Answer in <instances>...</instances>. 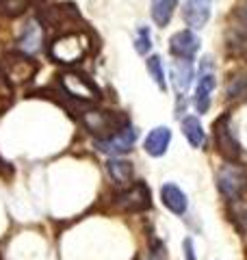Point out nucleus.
Masks as SVG:
<instances>
[{
    "instance_id": "f03ea898",
    "label": "nucleus",
    "mask_w": 247,
    "mask_h": 260,
    "mask_svg": "<svg viewBox=\"0 0 247 260\" xmlns=\"http://www.w3.org/2000/svg\"><path fill=\"white\" fill-rule=\"evenodd\" d=\"M80 119L85 128L91 135H96L98 139H106V137L119 133L121 128L128 126V117L113 111H85Z\"/></svg>"
},
{
    "instance_id": "0eeeda50",
    "label": "nucleus",
    "mask_w": 247,
    "mask_h": 260,
    "mask_svg": "<svg viewBox=\"0 0 247 260\" xmlns=\"http://www.w3.org/2000/svg\"><path fill=\"white\" fill-rule=\"evenodd\" d=\"M115 206L126 213H143L152 206V195L145 182L130 184L126 191H121L115 195Z\"/></svg>"
},
{
    "instance_id": "ddd939ff",
    "label": "nucleus",
    "mask_w": 247,
    "mask_h": 260,
    "mask_svg": "<svg viewBox=\"0 0 247 260\" xmlns=\"http://www.w3.org/2000/svg\"><path fill=\"white\" fill-rule=\"evenodd\" d=\"M169 141H171V130L167 126L154 128V130H150V135H147V139H145V152L150 154V156H163L169 148Z\"/></svg>"
},
{
    "instance_id": "f3484780",
    "label": "nucleus",
    "mask_w": 247,
    "mask_h": 260,
    "mask_svg": "<svg viewBox=\"0 0 247 260\" xmlns=\"http://www.w3.org/2000/svg\"><path fill=\"white\" fill-rule=\"evenodd\" d=\"M106 172L113 178L117 184L126 186L133 182V162L123 160V158H117V156H111V160L106 162Z\"/></svg>"
},
{
    "instance_id": "aec40b11",
    "label": "nucleus",
    "mask_w": 247,
    "mask_h": 260,
    "mask_svg": "<svg viewBox=\"0 0 247 260\" xmlns=\"http://www.w3.org/2000/svg\"><path fill=\"white\" fill-rule=\"evenodd\" d=\"M28 0H0V15L3 18H20L26 13Z\"/></svg>"
},
{
    "instance_id": "9d476101",
    "label": "nucleus",
    "mask_w": 247,
    "mask_h": 260,
    "mask_svg": "<svg viewBox=\"0 0 247 260\" xmlns=\"http://www.w3.org/2000/svg\"><path fill=\"white\" fill-rule=\"evenodd\" d=\"M210 9H212V0H184L182 18L187 26H191L193 30L204 28L210 20Z\"/></svg>"
},
{
    "instance_id": "423d86ee",
    "label": "nucleus",
    "mask_w": 247,
    "mask_h": 260,
    "mask_svg": "<svg viewBox=\"0 0 247 260\" xmlns=\"http://www.w3.org/2000/svg\"><path fill=\"white\" fill-rule=\"evenodd\" d=\"M215 143H217V152L228 162H236L241 158V145H238L232 133V119H230L228 113L215 121Z\"/></svg>"
},
{
    "instance_id": "1a4fd4ad",
    "label": "nucleus",
    "mask_w": 247,
    "mask_h": 260,
    "mask_svg": "<svg viewBox=\"0 0 247 260\" xmlns=\"http://www.w3.org/2000/svg\"><path fill=\"white\" fill-rule=\"evenodd\" d=\"M169 50L171 54H176L178 59H193L200 50V37L193 32V28L178 30L176 35H171L169 39Z\"/></svg>"
},
{
    "instance_id": "a878e982",
    "label": "nucleus",
    "mask_w": 247,
    "mask_h": 260,
    "mask_svg": "<svg viewBox=\"0 0 247 260\" xmlns=\"http://www.w3.org/2000/svg\"><path fill=\"white\" fill-rule=\"evenodd\" d=\"M245 59H247V52H245Z\"/></svg>"
},
{
    "instance_id": "f257e3e1",
    "label": "nucleus",
    "mask_w": 247,
    "mask_h": 260,
    "mask_svg": "<svg viewBox=\"0 0 247 260\" xmlns=\"http://www.w3.org/2000/svg\"><path fill=\"white\" fill-rule=\"evenodd\" d=\"M89 48H91V42H89V37L85 32L70 30V32H63L61 37L54 39L50 44V48H48V54H50V59L54 63L76 65L89 54Z\"/></svg>"
},
{
    "instance_id": "20e7f679",
    "label": "nucleus",
    "mask_w": 247,
    "mask_h": 260,
    "mask_svg": "<svg viewBox=\"0 0 247 260\" xmlns=\"http://www.w3.org/2000/svg\"><path fill=\"white\" fill-rule=\"evenodd\" d=\"M61 89L68 98H74V100L80 102H98L102 98L100 87L80 72H65L61 76Z\"/></svg>"
},
{
    "instance_id": "7ed1b4c3",
    "label": "nucleus",
    "mask_w": 247,
    "mask_h": 260,
    "mask_svg": "<svg viewBox=\"0 0 247 260\" xmlns=\"http://www.w3.org/2000/svg\"><path fill=\"white\" fill-rule=\"evenodd\" d=\"M0 72L11 85H22L37 74V63L26 52H11L7 54L3 63H0Z\"/></svg>"
},
{
    "instance_id": "393cba45",
    "label": "nucleus",
    "mask_w": 247,
    "mask_h": 260,
    "mask_svg": "<svg viewBox=\"0 0 247 260\" xmlns=\"http://www.w3.org/2000/svg\"><path fill=\"white\" fill-rule=\"evenodd\" d=\"M184 256H187V260H195V251H193V239H184Z\"/></svg>"
},
{
    "instance_id": "412c9836",
    "label": "nucleus",
    "mask_w": 247,
    "mask_h": 260,
    "mask_svg": "<svg viewBox=\"0 0 247 260\" xmlns=\"http://www.w3.org/2000/svg\"><path fill=\"white\" fill-rule=\"evenodd\" d=\"M147 72H150V76L156 85H159V89H167V80H165V70H163V61L159 54H152L150 59H147Z\"/></svg>"
},
{
    "instance_id": "6e6552de",
    "label": "nucleus",
    "mask_w": 247,
    "mask_h": 260,
    "mask_svg": "<svg viewBox=\"0 0 247 260\" xmlns=\"http://www.w3.org/2000/svg\"><path fill=\"white\" fill-rule=\"evenodd\" d=\"M137 137H139L137 128L128 124L126 128H121L119 133L106 137V139H98L96 148L100 150L102 154H109V156H121V154H126V152L133 150Z\"/></svg>"
},
{
    "instance_id": "f8f14e48",
    "label": "nucleus",
    "mask_w": 247,
    "mask_h": 260,
    "mask_svg": "<svg viewBox=\"0 0 247 260\" xmlns=\"http://www.w3.org/2000/svg\"><path fill=\"white\" fill-rule=\"evenodd\" d=\"M217 80L212 76V72L204 70L200 74V83H197V89H195V109L200 113H206L210 109V93L215 89Z\"/></svg>"
},
{
    "instance_id": "6ab92c4d",
    "label": "nucleus",
    "mask_w": 247,
    "mask_h": 260,
    "mask_svg": "<svg viewBox=\"0 0 247 260\" xmlns=\"http://www.w3.org/2000/svg\"><path fill=\"white\" fill-rule=\"evenodd\" d=\"M234 18H236V24L232 26V35H234L232 42L234 44L238 42L245 48L247 46V3L238 7L236 13H234Z\"/></svg>"
},
{
    "instance_id": "9b49d317",
    "label": "nucleus",
    "mask_w": 247,
    "mask_h": 260,
    "mask_svg": "<svg viewBox=\"0 0 247 260\" xmlns=\"http://www.w3.org/2000/svg\"><path fill=\"white\" fill-rule=\"evenodd\" d=\"M193 83V65L191 59H178L171 63V85L178 93H184Z\"/></svg>"
},
{
    "instance_id": "4be33fe9",
    "label": "nucleus",
    "mask_w": 247,
    "mask_h": 260,
    "mask_svg": "<svg viewBox=\"0 0 247 260\" xmlns=\"http://www.w3.org/2000/svg\"><path fill=\"white\" fill-rule=\"evenodd\" d=\"M228 100H241L247 95V74H238L228 85Z\"/></svg>"
},
{
    "instance_id": "a211bd4d",
    "label": "nucleus",
    "mask_w": 247,
    "mask_h": 260,
    "mask_svg": "<svg viewBox=\"0 0 247 260\" xmlns=\"http://www.w3.org/2000/svg\"><path fill=\"white\" fill-rule=\"evenodd\" d=\"M182 133H184V137L189 139V143H191L193 148H202L204 141H206L202 121L197 117H184L182 119Z\"/></svg>"
},
{
    "instance_id": "39448f33",
    "label": "nucleus",
    "mask_w": 247,
    "mask_h": 260,
    "mask_svg": "<svg viewBox=\"0 0 247 260\" xmlns=\"http://www.w3.org/2000/svg\"><path fill=\"white\" fill-rule=\"evenodd\" d=\"M217 189L226 200H238L247 189V172L236 162H228L217 174Z\"/></svg>"
},
{
    "instance_id": "dca6fc26",
    "label": "nucleus",
    "mask_w": 247,
    "mask_h": 260,
    "mask_svg": "<svg viewBox=\"0 0 247 260\" xmlns=\"http://www.w3.org/2000/svg\"><path fill=\"white\" fill-rule=\"evenodd\" d=\"M178 7V0H152L150 3V13L152 20L159 28H165L174 18V11Z\"/></svg>"
},
{
    "instance_id": "5701e85b",
    "label": "nucleus",
    "mask_w": 247,
    "mask_h": 260,
    "mask_svg": "<svg viewBox=\"0 0 247 260\" xmlns=\"http://www.w3.org/2000/svg\"><path fill=\"white\" fill-rule=\"evenodd\" d=\"M11 104H13V85L0 72V113L7 111Z\"/></svg>"
},
{
    "instance_id": "2eb2a0df",
    "label": "nucleus",
    "mask_w": 247,
    "mask_h": 260,
    "mask_svg": "<svg viewBox=\"0 0 247 260\" xmlns=\"http://www.w3.org/2000/svg\"><path fill=\"white\" fill-rule=\"evenodd\" d=\"M41 37H44V30L37 22H30L26 24V28H24L22 37L18 39V48L20 52H26V54H35L39 48H41Z\"/></svg>"
},
{
    "instance_id": "4468645a",
    "label": "nucleus",
    "mask_w": 247,
    "mask_h": 260,
    "mask_svg": "<svg viewBox=\"0 0 247 260\" xmlns=\"http://www.w3.org/2000/svg\"><path fill=\"white\" fill-rule=\"evenodd\" d=\"M161 200H163V204L167 210H171L174 215H184V210H187V195L178 189L176 184H171L167 182L161 189Z\"/></svg>"
},
{
    "instance_id": "b1692460",
    "label": "nucleus",
    "mask_w": 247,
    "mask_h": 260,
    "mask_svg": "<svg viewBox=\"0 0 247 260\" xmlns=\"http://www.w3.org/2000/svg\"><path fill=\"white\" fill-rule=\"evenodd\" d=\"M152 48V35H150V28L145 26H139L137 28V39H135V50L139 54H147Z\"/></svg>"
}]
</instances>
